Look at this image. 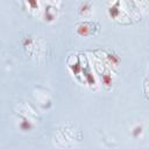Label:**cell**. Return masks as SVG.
<instances>
[{
  "instance_id": "5b68a950",
  "label": "cell",
  "mask_w": 149,
  "mask_h": 149,
  "mask_svg": "<svg viewBox=\"0 0 149 149\" xmlns=\"http://www.w3.org/2000/svg\"><path fill=\"white\" fill-rule=\"evenodd\" d=\"M142 129H143V128H142V126H140V125H139V126H136V127L133 129V132H132V133H133V135H134L135 137H137V136H140V134L142 133Z\"/></svg>"
},
{
  "instance_id": "6da1fadb",
  "label": "cell",
  "mask_w": 149,
  "mask_h": 149,
  "mask_svg": "<svg viewBox=\"0 0 149 149\" xmlns=\"http://www.w3.org/2000/svg\"><path fill=\"white\" fill-rule=\"evenodd\" d=\"M99 23L95 21H83L77 26V33L80 36L93 35L99 30Z\"/></svg>"
},
{
  "instance_id": "277c9868",
  "label": "cell",
  "mask_w": 149,
  "mask_h": 149,
  "mask_svg": "<svg viewBox=\"0 0 149 149\" xmlns=\"http://www.w3.org/2000/svg\"><path fill=\"white\" fill-rule=\"evenodd\" d=\"M101 81H102V84H104L106 87H111V86L113 85V80H112L111 73H109V72H105V73L101 76Z\"/></svg>"
},
{
  "instance_id": "3957f363",
  "label": "cell",
  "mask_w": 149,
  "mask_h": 149,
  "mask_svg": "<svg viewBox=\"0 0 149 149\" xmlns=\"http://www.w3.org/2000/svg\"><path fill=\"white\" fill-rule=\"evenodd\" d=\"M92 6H93V3L90 2V1L81 2V3L79 5V7H78V13H79L80 15H84V16H85V15H87V14L91 13Z\"/></svg>"
},
{
  "instance_id": "7a4b0ae2",
  "label": "cell",
  "mask_w": 149,
  "mask_h": 149,
  "mask_svg": "<svg viewBox=\"0 0 149 149\" xmlns=\"http://www.w3.org/2000/svg\"><path fill=\"white\" fill-rule=\"evenodd\" d=\"M57 16V8L52 7V6H47L44 8V17L48 21H52L55 20Z\"/></svg>"
}]
</instances>
